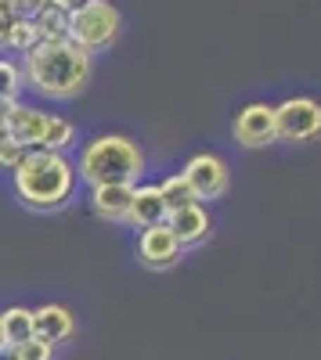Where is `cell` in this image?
I'll use <instances>...</instances> for the list:
<instances>
[{"label":"cell","instance_id":"1","mask_svg":"<svg viewBox=\"0 0 321 360\" xmlns=\"http://www.w3.org/2000/svg\"><path fill=\"white\" fill-rule=\"evenodd\" d=\"M94 58L80 51L73 40H40L33 51L22 54V79L29 90L51 101L80 98L91 79Z\"/></svg>","mask_w":321,"mask_h":360},{"label":"cell","instance_id":"2","mask_svg":"<svg viewBox=\"0 0 321 360\" xmlns=\"http://www.w3.org/2000/svg\"><path fill=\"white\" fill-rule=\"evenodd\" d=\"M76 162H69L58 152H40L33 148L15 169H11V188L15 198L25 209H37V213H54V209L69 205V198L76 195Z\"/></svg>","mask_w":321,"mask_h":360},{"label":"cell","instance_id":"3","mask_svg":"<svg viewBox=\"0 0 321 360\" xmlns=\"http://www.w3.org/2000/svg\"><path fill=\"white\" fill-rule=\"evenodd\" d=\"M144 173V152L134 137L123 134H101L83 144L76 159V176L87 188L101 184H137Z\"/></svg>","mask_w":321,"mask_h":360},{"label":"cell","instance_id":"4","mask_svg":"<svg viewBox=\"0 0 321 360\" xmlns=\"http://www.w3.org/2000/svg\"><path fill=\"white\" fill-rule=\"evenodd\" d=\"M120 33H123V15L108 0H91V4H83L80 11L69 15V40L91 58L108 51L120 40Z\"/></svg>","mask_w":321,"mask_h":360},{"label":"cell","instance_id":"5","mask_svg":"<svg viewBox=\"0 0 321 360\" xmlns=\"http://www.w3.org/2000/svg\"><path fill=\"white\" fill-rule=\"evenodd\" d=\"M278 141H314L321 137V105L314 98H289L275 108Z\"/></svg>","mask_w":321,"mask_h":360},{"label":"cell","instance_id":"6","mask_svg":"<svg viewBox=\"0 0 321 360\" xmlns=\"http://www.w3.org/2000/svg\"><path fill=\"white\" fill-rule=\"evenodd\" d=\"M181 176H184V184L191 188V198H195V202H213V198H220V195L227 191V180H231L227 162H224L220 155H213V152L191 155L188 166L181 169Z\"/></svg>","mask_w":321,"mask_h":360},{"label":"cell","instance_id":"7","mask_svg":"<svg viewBox=\"0 0 321 360\" xmlns=\"http://www.w3.org/2000/svg\"><path fill=\"white\" fill-rule=\"evenodd\" d=\"M231 134H235V141L242 148H268L278 141V123H275V105L268 101H253L246 105L235 123H231Z\"/></svg>","mask_w":321,"mask_h":360},{"label":"cell","instance_id":"8","mask_svg":"<svg viewBox=\"0 0 321 360\" xmlns=\"http://www.w3.org/2000/svg\"><path fill=\"white\" fill-rule=\"evenodd\" d=\"M137 259H141V266H149V270H170L173 263L181 259V242L173 238V231L166 224L144 227L137 234Z\"/></svg>","mask_w":321,"mask_h":360},{"label":"cell","instance_id":"9","mask_svg":"<svg viewBox=\"0 0 321 360\" xmlns=\"http://www.w3.org/2000/svg\"><path fill=\"white\" fill-rule=\"evenodd\" d=\"M47 123H51V112H44L37 105H25V101H15L11 112H8V137H11V144L33 152V148H40V141L47 134Z\"/></svg>","mask_w":321,"mask_h":360},{"label":"cell","instance_id":"10","mask_svg":"<svg viewBox=\"0 0 321 360\" xmlns=\"http://www.w3.org/2000/svg\"><path fill=\"white\" fill-rule=\"evenodd\" d=\"M33 335L47 346H65L73 335H76V317L69 307H58V303H47L40 310H33Z\"/></svg>","mask_w":321,"mask_h":360},{"label":"cell","instance_id":"11","mask_svg":"<svg viewBox=\"0 0 321 360\" xmlns=\"http://www.w3.org/2000/svg\"><path fill=\"white\" fill-rule=\"evenodd\" d=\"M166 227L181 242V249H191V245H199V242H206V238H210V213L202 209V202H191V205L173 209Z\"/></svg>","mask_w":321,"mask_h":360},{"label":"cell","instance_id":"12","mask_svg":"<svg viewBox=\"0 0 321 360\" xmlns=\"http://www.w3.org/2000/svg\"><path fill=\"white\" fill-rule=\"evenodd\" d=\"M170 220V209L163 202V191L159 184H141L134 188V198H130V213H127V224L134 227H156V224H166Z\"/></svg>","mask_w":321,"mask_h":360},{"label":"cell","instance_id":"13","mask_svg":"<svg viewBox=\"0 0 321 360\" xmlns=\"http://www.w3.org/2000/svg\"><path fill=\"white\" fill-rule=\"evenodd\" d=\"M134 188L137 184H101V188H91V209H94V217H101L108 224H123L127 213H130Z\"/></svg>","mask_w":321,"mask_h":360},{"label":"cell","instance_id":"14","mask_svg":"<svg viewBox=\"0 0 321 360\" xmlns=\"http://www.w3.org/2000/svg\"><path fill=\"white\" fill-rule=\"evenodd\" d=\"M0 335H4L8 349L25 342V339H33V310L29 307H8V310H0Z\"/></svg>","mask_w":321,"mask_h":360},{"label":"cell","instance_id":"15","mask_svg":"<svg viewBox=\"0 0 321 360\" xmlns=\"http://www.w3.org/2000/svg\"><path fill=\"white\" fill-rule=\"evenodd\" d=\"M73 141H76V127L69 123L65 115H51L47 134H44V141H40V152H58V155H65Z\"/></svg>","mask_w":321,"mask_h":360},{"label":"cell","instance_id":"16","mask_svg":"<svg viewBox=\"0 0 321 360\" xmlns=\"http://www.w3.org/2000/svg\"><path fill=\"white\" fill-rule=\"evenodd\" d=\"M33 25H37L40 40H69V11L54 8V4H47V8L33 18Z\"/></svg>","mask_w":321,"mask_h":360},{"label":"cell","instance_id":"17","mask_svg":"<svg viewBox=\"0 0 321 360\" xmlns=\"http://www.w3.org/2000/svg\"><path fill=\"white\" fill-rule=\"evenodd\" d=\"M37 44H40V33H37L33 18H15L11 33H8V51H15V54H25V51H33Z\"/></svg>","mask_w":321,"mask_h":360},{"label":"cell","instance_id":"18","mask_svg":"<svg viewBox=\"0 0 321 360\" xmlns=\"http://www.w3.org/2000/svg\"><path fill=\"white\" fill-rule=\"evenodd\" d=\"M22 65H15L11 58H0V101H18L22 94Z\"/></svg>","mask_w":321,"mask_h":360},{"label":"cell","instance_id":"19","mask_svg":"<svg viewBox=\"0 0 321 360\" xmlns=\"http://www.w3.org/2000/svg\"><path fill=\"white\" fill-rule=\"evenodd\" d=\"M159 191H163V202H166L170 213H173V209H181V205H191V202H195V198H191V188L184 184V176H181V173L166 176L163 184H159Z\"/></svg>","mask_w":321,"mask_h":360},{"label":"cell","instance_id":"20","mask_svg":"<svg viewBox=\"0 0 321 360\" xmlns=\"http://www.w3.org/2000/svg\"><path fill=\"white\" fill-rule=\"evenodd\" d=\"M8 356H11V360H54V356H58V349H54V346H47V342H40V339L33 335V339H25V342L11 346V349H8Z\"/></svg>","mask_w":321,"mask_h":360},{"label":"cell","instance_id":"21","mask_svg":"<svg viewBox=\"0 0 321 360\" xmlns=\"http://www.w3.org/2000/svg\"><path fill=\"white\" fill-rule=\"evenodd\" d=\"M0 4H4L15 18H37L51 0H0Z\"/></svg>","mask_w":321,"mask_h":360},{"label":"cell","instance_id":"22","mask_svg":"<svg viewBox=\"0 0 321 360\" xmlns=\"http://www.w3.org/2000/svg\"><path fill=\"white\" fill-rule=\"evenodd\" d=\"M11 25H15V15L0 4V51L8 47V33H11Z\"/></svg>","mask_w":321,"mask_h":360},{"label":"cell","instance_id":"23","mask_svg":"<svg viewBox=\"0 0 321 360\" xmlns=\"http://www.w3.org/2000/svg\"><path fill=\"white\" fill-rule=\"evenodd\" d=\"M51 4H54V8H62V11H69V15H73V11H80L83 4H91V0H51Z\"/></svg>","mask_w":321,"mask_h":360},{"label":"cell","instance_id":"24","mask_svg":"<svg viewBox=\"0 0 321 360\" xmlns=\"http://www.w3.org/2000/svg\"><path fill=\"white\" fill-rule=\"evenodd\" d=\"M8 353V342H4V335H0V356H4Z\"/></svg>","mask_w":321,"mask_h":360},{"label":"cell","instance_id":"25","mask_svg":"<svg viewBox=\"0 0 321 360\" xmlns=\"http://www.w3.org/2000/svg\"><path fill=\"white\" fill-rule=\"evenodd\" d=\"M0 360H11V356H8V353H4V356H0Z\"/></svg>","mask_w":321,"mask_h":360}]
</instances>
